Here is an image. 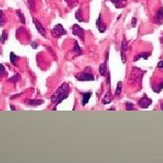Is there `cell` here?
<instances>
[{"label": "cell", "mask_w": 163, "mask_h": 163, "mask_svg": "<svg viewBox=\"0 0 163 163\" xmlns=\"http://www.w3.org/2000/svg\"><path fill=\"white\" fill-rule=\"evenodd\" d=\"M121 88H122V83L120 81L117 84V88H116V91H115V95L116 96H119L121 93Z\"/></svg>", "instance_id": "20"}, {"label": "cell", "mask_w": 163, "mask_h": 163, "mask_svg": "<svg viewBox=\"0 0 163 163\" xmlns=\"http://www.w3.org/2000/svg\"><path fill=\"white\" fill-rule=\"evenodd\" d=\"M33 21H34V26H35L37 31H38V32L40 33V34H42V36L45 37V28L43 27L42 24H41L39 21H37V19H35V18H33Z\"/></svg>", "instance_id": "8"}, {"label": "cell", "mask_w": 163, "mask_h": 163, "mask_svg": "<svg viewBox=\"0 0 163 163\" xmlns=\"http://www.w3.org/2000/svg\"><path fill=\"white\" fill-rule=\"evenodd\" d=\"M111 100H112L111 94V93L109 92V93L104 96V98H103V104H108V103H110L111 102Z\"/></svg>", "instance_id": "16"}, {"label": "cell", "mask_w": 163, "mask_h": 163, "mask_svg": "<svg viewBox=\"0 0 163 163\" xmlns=\"http://www.w3.org/2000/svg\"><path fill=\"white\" fill-rule=\"evenodd\" d=\"M155 22L158 24H161L163 23V7H160L157 14H156V17H155Z\"/></svg>", "instance_id": "10"}, {"label": "cell", "mask_w": 163, "mask_h": 163, "mask_svg": "<svg viewBox=\"0 0 163 163\" xmlns=\"http://www.w3.org/2000/svg\"><path fill=\"white\" fill-rule=\"evenodd\" d=\"M92 92H86V93H83V101H82V104L85 105L87 103L89 102V100L92 96Z\"/></svg>", "instance_id": "13"}, {"label": "cell", "mask_w": 163, "mask_h": 163, "mask_svg": "<svg viewBox=\"0 0 163 163\" xmlns=\"http://www.w3.org/2000/svg\"><path fill=\"white\" fill-rule=\"evenodd\" d=\"M149 55H150V53H141V54H139V55H138L134 58V61H138V60L141 59V58H143V59L147 60L149 57Z\"/></svg>", "instance_id": "15"}, {"label": "cell", "mask_w": 163, "mask_h": 163, "mask_svg": "<svg viewBox=\"0 0 163 163\" xmlns=\"http://www.w3.org/2000/svg\"><path fill=\"white\" fill-rule=\"evenodd\" d=\"M96 27L98 28V30L100 31V33H104L106 31V24L103 23L102 20V16L100 15L97 21H96Z\"/></svg>", "instance_id": "7"}, {"label": "cell", "mask_w": 163, "mask_h": 163, "mask_svg": "<svg viewBox=\"0 0 163 163\" xmlns=\"http://www.w3.org/2000/svg\"><path fill=\"white\" fill-rule=\"evenodd\" d=\"M161 110H163V103L161 104Z\"/></svg>", "instance_id": "29"}, {"label": "cell", "mask_w": 163, "mask_h": 163, "mask_svg": "<svg viewBox=\"0 0 163 163\" xmlns=\"http://www.w3.org/2000/svg\"><path fill=\"white\" fill-rule=\"evenodd\" d=\"M67 34L66 30L65 29L64 26L61 24H57L54 27V28L51 30V34L53 37L55 38H59V37L62 36V35H65Z\"/></svg>", "instance_id": "2"}, {"label": "cell", "mask_w": 163, "mask_h": 163, "mask_svg": "<svg viewBox=\"0 0 163 163\" xmlns=\"http://www.w3.org/2000/svg\"><path fill=\"white\" fill-rule=\"evenodd\" d=\"M75 78H76L78 81H81V82L94 81V76L91 73H88L87 71H83V72H81V73H77L76 75H75Z\"/></svg>", "instance_id": "3"}, {"label": "cell", "mask_w": 163, "mask_h": 163, "mask_svg": "<svg viewBox=\"0 0 163 163\" xmlns=\"http://www.w3.org/2000/svg\"><path fill=\"white\" fill-rule=\"evenodd\" d=\"M158 67L163 69V61H160V62H159V64H158Z\"/></svg>", "instance_id": "26"}, {"label": "cell", "mask_w": 163, "mask_h": 163, "mask_svg": "<svg viewBox=\"0 0 163 163\" xmlns=\"http://www.w3.org/2000/svg\"><path fill=\"white\" fill-rule=\"evenodd\" d=\"M19 77H20L19 75H18V74H17V75H15V76L12 77L11 79H9L8 81H9V82H13V83H17V82L19 80Z\"/></svg>", "instance_id": "25"}, {"label": "cell", "mask_w": 163, "mask_h": 163, "mask_svg": "<svg viewBox=\"0 0 163 163\" xmlns=\"http://www.w3.org/2000/svg\"><path fill=\"white\" fill-rule=\"evenodd\" d=\"M127 48H128V44L125 40V38H123L122 43H121V61L124 64L126 62V57H125V52L127 51Z\"/></svg>", "instance_id": "6"}, {"label": "cell", "mask_w": 163, "mask_h": 163, "mask_svg": "<svg viewBox=\"0 0 163 163\" xmlns=\"http://www.w3.org/2000/svg\"><path fill=\"white\" fill-rule=\"evenodd\" d=\"M66 1H68V0H66Z\"/></svg>", "instance_id": "30"}, {"label": "cell", "mask_w": 163, "mask_h": 163, "mask_svg": "<svg viewBox=\"0 0 163 163\" xmlns=\"http://www.w3.org/2000/svg\"><path fill=\"white\" fill-rule=\"evenodd\" d=\"M99 73L102 76H106L108 73V69H107V61L105 62H103V64L100 65L99 67Z\"/></svg>", "instance_id": "11"}, {"label": "cell", "mask_w": 163, "mask_h": 163, "mask_svg": "<svg viewBox=\"0 0 163 163\" xmlns=\"http://www.w3.org/2000/svg\"><path fill=\"white\" fill-rule=\"evenodd\" d=\"M17 17H18V18L20 19V22H21L22 24L26 23V20H24V17L23 13H22V12H21L20 10H17Z\"/></svg>", "instance_id": "21"}, {"label": "cell", "mask_w": 163, "mask_h": 163, "mask_svg": "<svg viewBox=\"0 0 163 163\" xmlns=\"http://www.w3.org/2000/svg\"><path fill=\"white\" fill-rule=\"evenodd\" d=\"M69 94H70V86L66 83H64L52 95L51 101L55 105H58L64 100H65L69 96Z\"/></svg>", "instance_id": "1"}, {"label": "cell", "mask_w": 163, "mask_h": 163, "mask_svg": "<svg viewBox=\"0 0 163 163\" xmlns=\"http://www.w3.org/2000/svg\"><path fill=\"white\" fill-rule=\"evenodd\" d=\"M27 103L29 106H33V107H36L38 105H41L44 103V100H38V99H35V100H29V101L27 102Z\"/></svg>", "instance_id": "12"}, {"label": "cell", "mask_w": 163, "mask_h": 163, "mask_svg": "<svg viewBox=\"0 0 163 163\" xmlns=\"http://www.w3.org/2000/svg\"><path fill=\"white\" fill-rule=\"evenodd\" d=\"M152 103V100L150 99V98H149L145 93L143 94L142 98H141L139 100V102H138V104H139V106L141 107V108H143V109L148 108Z\"/></svg>", "instance_id": "5"}, {"label": "cell", "mask_w": 163, "mask_h": 163, "mask_svg": "<svg viewBox=\"0 0 163 163\" xmlns=\"http://www.w3.org/2000/svg\"><path fill=\"white\" fill-rule=\"evenodd\" d=\"M31 46H32L34 49H36V48H37V45H36L35 43H34V42H33V43H31Z\"/></svg>", "instance_id": "27"}, {"label": "cell", "mask_w": 163, "mask_h": 163, "mask_svg": "<svg viewBox=\"0 0 163 163\" xmlns=\"http://www.w3.org/2000/svg\"><path fill=\"white\" fill-rule=\"evenodd\" d=\"M0 75H6V71L4 65H0Z\"/></svg>", "instance_id": "24"}, {"label": "cell", "mask_w": 163, "mask_h": 163, "mask_svg": "<svg viewBox=\"0 0 163 163\" xmlns=\"http://www.w3.org/2000/svg\"><path fill=\"white\" fill-rule=\"evenodd\" d=\"M6 24V20H5V16L3 11L0 10V26H4Z\"/></svg>", "instance_id": "22"}, {"label": "cell", "mask_w": 163, "mask_h": 163, "mask_svg": "<svg viewBox=\"0 0 163 163\" xmlns=\"http://www.w3.org/2000/svg\"><path fill=\"white\" fill-rule=\"evenodd\" d=\"M19 59V57L17 55H16L13 52L10 53V61H11V64L16 65V61H17Z\"/></svg>", "instance_id": "18"}, {"label": "cell", "mask_w": 163, "mask_h": 163, "mask_svg": "<svg viewBox=\"0 0 163 163\" xmlns=\"http://www.w3.org/2000/svg\"><path fill=\"white\" fill-rule=\"evenodd\" d=\"M72 31H73V34L74 35L78 36L82 41L84 42V30H83V27H81L79 24H73V27H72Z\"/></svg>", "instance_id": "4"}, {"label": "cell", "mask_w": 163, "mask_h": 163, "mask_svg": "<svg viewBox=\"0 0 163 163\" xmlns=\"http://www.w3.org/2000/svg\"><path fill=\"white\" fill-rule=\"evenodd\" d=\"M111 2L115 6L116 8H123L127 6L128 0H111Z\"/></svg>", "instance_id": "9"}, {"label": "cell", "mask_w": 163, "mask_h": 163, "mask_svg": "<svg viewBox=\"0 0 163 163\" xmlns=\"http://www.w3.org/2000/svg\"><path fill=\"white\" fill-rule=\"evenodd\" d=\"M73 53H74V55H76V56L81 55L83 54L82 49L80 48V46H79L78 43H75V45H74V47H73Z\"/></svg>", "instance_id": "14"}, {"label": "cell", "mask_w": 163, "mask_h": 163, "mask_svg": "<svg viewBox=\"0 0 163 163\" xmlns=\"http://www.w3.org/2000/svg\"><path fill=\"white\" fill-rule=\"evenodd\" d=\"M75 17L79 22H83V13H82V8H79L78 11L75 13Z\"/></svg>", "instance_id": "17"}, {"label": "cell", "mask_w": 163, "mask_h": 163, "mask_svg": "<svg viewBox=\"0 0 163 163\" xmlns=\"http://www.w3.org/2000/svg\"><path fill=\"white\" fill-rule=\"evenodd\" d=\"M125 106H126V110H128V111L134 110V104L131 102H127L126 103H125Z\"/></svg>", "instance_id": "23"}, {"label": "cell", "mask_w": 163, "mask_h": 163, "mask_svg": "<svg viewBox=\"0 0 163 163\" xmlns=\"http://www.w3.org/2000/svg\"><path fill=\"white\" fill-rule=\"evenodd\" d=\"M136 26V18H133L132 19V27H135Z\"/></svg>", "instance_id": "28"}, {"label": "cell", "mask_w": 163, "mask_h": 163, "mask_svg": "<svg viewBox=\"0 0 163 163\" xmlns=\"http://www.w3.org/2000/svg\"><path fill=\"white\" fill-rule=\"evenodd\" d=\"M7 37H8L7 32L6 31H3L2 32V34H1V37H0V41H1L2 44L6 43V41L7 40Z\"/></svg>", "instance_id": "19"}]
</instances>
